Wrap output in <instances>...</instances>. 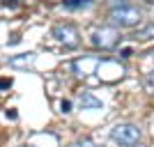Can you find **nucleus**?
Returning a JSON list of instances; mask_svg holds the SVG:
<instances>
[{
  "label": "nucleus",
  "instance_id": "nucleus-11",
  "mask_svg": "<svg viewBox=\"0 0 154 147\" xmlns=\"http://www.w3.org/2000/svg\"><path fill=\"white\" fill-rule=\"evenodd\" d=\"M147 83H149V87L154 90V71H149V76H147Z\"/></svg>",
  "mask_w": 154,
  "mask_h": 147
},
{
  "label": "nucleus",
  "instance_id": "nucleus-6",
  "mask_svg": "<svg viewBox=\"0 0 154 147\" xmlns=\"http://www.w3.org/2000/svg\"><path fill=\"white\" fill-rule=\"evenodd\" d=\"M78 103H81V108L88 110V108H101V101L97 99V96H92L90 92H83V94L78 96Z\"/></svg>",
  "mask_w": 154,
  "mask_h": 147
},
{
  "label": "nucleus",
  "instance_id": "nucleus-4",
  "mask_svg": "<svg viewBox=\"0 0 154 147\" xmlns=\"http://www.w3.org/2000/svg\"><path fill=\"white\" fill-rule=\"evenodd\" d=\"M117 44H120V32H117V28H113V26L99 28V30L92 32V46H94V48L113 51Z\"/></svg>",
  "mask_w": 154,
  "mask_h": 147
},
{
  "label": "nucleus",
  "instance_id": "nucleus-12",
  "mask_svg": "<svg viewBox=\"0 0 154 147\" xmlns=\"http://www.w3.org/2000/svg\"><path fill=\"white\" fill-rule=\"evenodd\" d=\"M69 108H71V101H62V110L64 113H69Z\"/></svg>",
  "mask_w": 154,
  "mask_h": 147
},
{
  "label": "nucleus",
  "instance_id": "nucleus-5",
  "mask_svg": "<svg viewBox=\"0 0 154 147\" xmlns=\"http://www.w3.org/2000/svg\"><path fill=\"white\" fill-rule=\"evenodd\" d=\"M35 53H21V55H12V58L7 60L12 69H30L32 64H35Z\"/></svg>",
  "mask_w": 154,
  "mask_h": 147
},
{
  "label": "nucleus",
  "instance_id": "nucleus-14",
  "mask_svg": "<svg viewBox=\"0 0 154 147\" xmlns=\"http://www.w3.org/2000/svg\"><path fill=\"white\" fill-rule=\"evenodd\" d=\"M145 2H154V0H145Z\"/></svg>",
  "mask_w": 154,
  "mask_h": 147
},
{
  "label": "nucleus",
  "instance_id": "nucleus-8",
  "mask_svg": "<svg viewBox=\"0 0 154 147\" xmlns=\"http://www.w3.org/2000/svg\"><path fill=\"white\" fill-rule=\"evenodd\" d=\"M92 0H64V7L67 9H83V7H88Z\"/></svg>",
  "mask_w": 154,
  "mask_h": 147
},
{
  "label": "nucleus",
  "instance_id": "nucleus-7",
  "mask_svg": "<svg viewBox=\"0 0 154 147\" xmlns=\"http://www.w3.org/2000/svg\"><path fill=\"white\" fill-rule=\"evenodd\" d=\"M131 37L138 39V41H147V39H154V23H147V26L138 28V30H136Z\"/></svg>",
  "mask_w": 154,
  "mask_h": 147
},
{
  "label": "nucleus",
  "instance_id": "nucleus-2",
  "mask_svg": "<svg viewBox=\"0 0 154 147\" xmlns=\"http://www.w3.org/2000/svg\"><path fill=\"white\" fill-rule=\"evenodd\" d=\"M110 138L115 142H120L122 147H134L140 142L143 133L140 129L136 127V124H131V122H122V124H115V127L110 129Z\"/></svg>",
  "mask_w": 154,
  "mask_h": 147
},
{
  "label": "nucleus",
  "instance_id": "nucleus-9",
  "mask_svg": "<svg viewBox=\"0 0 154 147\" xmlns=\"http://www.w3.org/2000/svg\"><path fill=\"white\" fill-rule=\"evenodd\" d=\"M78 147H101V145L94 142V140H90V138H83V140L78 142Z\"/></svg>",
  "mask_w": 154,
  "mask_h": 147
},
{
  "label": "nucleus",
  "instance_id": "nucleus-10",
  "mask_svg": "<svg viewBox=\"0 0 154 147\" xmlns=\"http://www.w3.org/2000/svg\"><path fill=\"white\" fill-rule=\"evenodd\" d=\"M12 87V78H0V90H7Z\"/></svg>",
  "mask_w": 154,
  "mask_h": 147
},
{
  "label": "nucleus",
  "instance_id": "nucleus-3",
  "mask_svg": "<svg viewBox=\"0 0 154 147\" xmlns=\"http://www.w3.org/2000/svg\"><path fill=\"white\" fill-rule=\"evenodd\" d=\"M51 35L64 48H76L81 44V32H78V28L74 23H58V26H53Z\"/></svg>",
  "mask_w": 154,
  "mask_h": 147
},
{
  "label": "nucleus",
  "instance_id": "nucleus-1",
  "mask_svg": "<svg viewBox=\"0 0 154 147\" xmlns=\"http://www.w3.org/2000/svg\"><path fill=\"white\" fill-rule=\"evenodd\" d=\"M143 14L138 7L134 5H117L108 12V23L117 30H124V28H136L140 23Z\"/></svg>",
  "mask_w": 154,
  "mask_h": 147
},
{
  "label": "nucleus",
  "instance_id": "nucleus-13",
  "mask_svg": "<svg viewBox=\"0 0 154 147\" xmlns=\"http://www.w3.org/2000/svg\"><path fill=\"white\" fill-rule=\"evenodd\" d=\"M5 5H7V7H14L16 2H14V0H5Z\"/></svg>",
  "mask_w": 154,
  "mask_h": 147
}]
</instances>
